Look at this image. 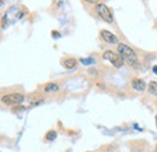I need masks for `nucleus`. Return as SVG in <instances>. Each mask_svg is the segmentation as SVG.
<instances>
[{
	"label": "nucleus",
	"mask_w": 157,
	"mask_h": 152,
	"mask_svg": "<svg viewBox=\"0 0 157 152\" xmlns=\"http://www.w3.org/2000/svg\"><path fill=\"white\" fill-rule=\"evenodd\" d=\"M149 93L154 97H157V82L156 81H151L149 83V88H148Z\"/></svg>",
	"instance_id": "6e6552de"
},
{
	"label": "nucleus",
	"mask_w": 157,
	"mask_h": 152,
	"mask_svg": "<svg viewBox=\"0 0 157 152\" xmlns=\"http://www.w3.org/2000/svg\"><path fill=\"white\" fill-rule=\"evenodd\" d=\"M155 121H156V125H157V115H156V117H155Z\"/></svg>",
	"instance_id": "2eb2a0df"
},
{
	"label": "nucleus",
	"mask_w": 157,
	"mask_h": 152,
	"mask_svg": "<svg viewBox=\"0 0 157 152\" xmlns=\"http://www.w3.org/2000/svg\"><path fill=\"white\" fill-rule=\"evenodd\" d=\"M117 52L121 56V58L126 62L128 65L130 66H138V58H137V53L135 51L127 46L126 44H119L117 45Z\"/></svg>",
	"instance_id": "f257e3e1"
},
{
	"label": "nucleus",
	"mask_w": 157,
	"mask_h": 152,
	"mask_svg": "<svg viewBox=\"0 0 157 152\" xmlns=\"http://www.w3.org/2000/svg\"><path fill=\"white\" fill-rule=\"evenodd\" d=\"M103 59H105V61H108L110 64H112L115 68H121L122 66V64H123V59L121 58V56L120 55H116L115 52H112V51H110V50H108V51H105L104 53H103Z\"/></svg>",
	"instance_id": "7ed1b4c3"
},
{
	"label": "nucleus",
	"mask_w": 157,
	"mask_h": 152,
	"mask_svg": "<svg viewBox=\"0 0 157 152\" xmlns=\"http://www.w3.org/2000/svg\"><path fill=\"white\" fill-rule=\"evenodd\" d=\"M88 72H90L91 75H94V76L97 75V70H95V69H90V71H88Z\"/></svg>",
	"instance_id": "ddd939ff"
},
{
	"label": "nucleus",
	"mask_w": 157,
	"mask_h": 152,
	"mask_svg": "<svg viewBox=\"0 0 157 152\" xmlns=\"http://www.w3.org/2000/svg\"><path fill=\"white\" fill-rule=\"evenodd\" d=\"M156 152H157V147H156Z\"/></svg>",
	"instance_id": "dca6fc26"
},
{
	"label": "nucleus",
	"mask_w": 157,
	"mask_h": 152,
	"mask_svg": "<svg viewBox=\"0 0 157 152\" xmlns=\"http://www.w3.org/2000/svg\"><path fill=\"white\" fill-rule=\"evenodd\" d=\"M24 100V97L22 94H18V93H11V94H7V95H4L1 98V101L5 104V105H20L22 104Z\"/></svg>",
	"instance_id": "20e7f679"
},
{
	"label": "nucleus",
	"mask_w": 157,
	"mask_h": 152,
	"mask_svg": "<svg viewBox=\"0 0 157 152\" xmlns=\"http://www.w3.org/2000/svg\"><path fill=\"white\" fill-rule=\"evenodd\" d=\"M63 65L66 68V69H73L76 66V59L74 58H66L63 61Z\"/></svg>",
	"instance_id": "0eeeda50"
},
{
	"label": "nucleus",
	"mask_w": 157,
	"mask_h": 152,
	"mask_svg": "<svg viewBox=\"0 0 157 152\" xmlns=\"http://www.w3.org/2000/svg\"><path fill=\"white\" fill-rule=\"evenodd\" d=\"M52 36H53V37H59V36H61V35H59V33H58V31H52Z\"/></svg>",
	"instance_id": "f8f14e48"
},
{
	"label": "nucleus",
	"mask_w": 157,
	"mask_h": 152,
	"mask_svg": "<svg viewBox=\"0 0 157 152\" xmlns=\"http://www.w3.org/2000/svg\"><path fill=\"white\" fill-rule=\"evenodd\" d=\"M152 71H154V74H156L157 75V65H155V66L152 68Z\"/></svg>",
	"instance_id": "4468645a"
},
{
	"label": "nucleus",
	"mask_w": 157,
	"mask_h": 152,
	"mask_svg": "<svg viewBox=\"0 0 157 152\" xmlns=\"http://www.w3.org/2000/svg\"><path fill=\"white\" fill-rule=\"evenodd\" d=\"M132 87L135 90V91H139V92H143L145 88H146V83L140 80V79H134L132 81Z\"/></svg>",
	"instance_id": "423d86ee"
},
{
	"label": "nucleus",
	"mask_w": 157,
	"mask_h": 152,
	"mask_svg": "<svg viewBox=\"0 0 157 152\" xmlns=\"http://www.w3.org/2000/svg\"><path fill=\"white\" fill-rule=\"evenodd\" d=\"M58 85L57 83H47L46 85V87H45V92L46 93H51V92H56V91H58Z\"/></svg>",
	"instance_id": "1a4fd4ad"
},
{
	"label": "nucleus",
	"mask_w": 157,
	"mask_h": 152,
	"mask_svg": "<svg viewBox=\"0 0 157 152\" xmlns=\"http://www.w3.org/2000/svg\"><path fill=\"white\" fill-rule=\"evenodd\" d=\"M56 136H57V133L55 132V130H50L47 134H46V140L47 141H52V140H55L56 139Z\"/></svg>",
	"instance_id": "9d476101"
},
{
	"label": "nucleus",
	"mask_w": 157,
	"mask_h": 152,
	"mask_svg": "<svg viewBox=\"0 0 157 152\" xmlns=\"http://www.w3.org/2000/svg\"><path fill=\"white\" fill-rule=\"evenodd\" d=\"M95 11H97L98 16H99L103 21H105V22H108V23H112V22H114L112 13H111L110 9H109L105 4H98V5L95 6Z\"/></svg>",
	"instance_id": "f03ea898"
},
{
	"label": "nucleus",
	"mask_w": 157,
	"mask_h": 152,
	"mask_svg": "<svg viewBox=\"0 0 157 152\" xmlns=\"http://www.w3.org/2000/svg\"><path fill=\"white\" fill-rule=\"evenodd\" d=\"M100 36L108 44H117V41H119L117 37H116V35H114L111 31L109 30H102L100 31Z\"/></svg>",
	"instance_id": "39448f33"
},
{
	"label": "nucleus",
	"mask_w": 157,
	"mask_h": 152,
	"mask_svg": "<svg viewBox=\"0 0 157 152\" xmlns=\"http://www.w3.org/2000/svg\"><path fill=\"white\" fill-rule=\"evenodd\" d=\"M80 61H81V63L84 65H90V64H93L94 63V59H92V58H81Z\"/></svg>",
	"instance_id": "9b49d317"
}]
</instances>
